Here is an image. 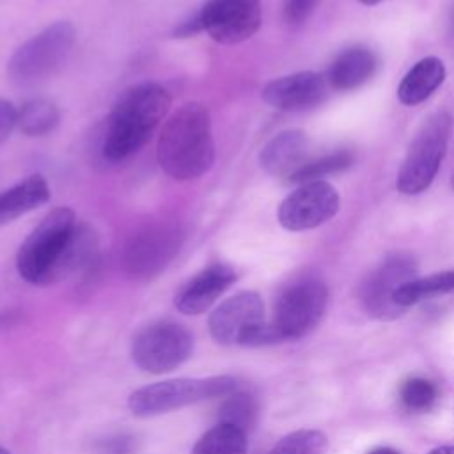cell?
I'll return each mask as SVG.
<instances>
[{
  "label": "cell",
  "instance_id": "cell-31",
  "mask_svg": "<svg viewBox=\"0 0 454 454\" xmlns=\"http://www.w3.org/2000/svg\"><path fill=\"white\" fill-rule=\"evenodd\" d=\"M429 454H454V445H442L433 449Z\"/></svg>",
  "mask_w": 454,
  "mask_h": 454
},
{
  "label": "cell",
  "instance_id": "cell-3",
  "mask_svg": "<svg viewBox=\"0 0 454 454\" xmlns=\"http://www.w3.org/2000/svg\"><path fill=\"white\" fill-rule=\"evenodd\" d=\"M168 90L156 82H142L126 89L115 101L103 138V154L122 161L138 153L170 110Z\"/></svg>",
  "mask_w": 454,
  "mask_h": 454
},
{
  "label": "cell",
  "instance_id": "cell-18",
  "mask_svg": "<svg viewBox=\"0 0 454 454\" xmlns=\"http://www.w3.org/2000/svg\"><path fill=\"white\" fill-rule=\"evenodd\" d=\"M50 200V186L41 174H30L0 193V225L44 206Z\"/></svg>",
  "mask_w": 454,
  "mask_h": 454
},
{
  "label": "cell",
  "instance_id": "cell-27",
  "mask_svg": "<svg viewBox=\"0 0 454 454\" xmlns=\"http://www.w3.org/2000/svg\"><path fill=\"white\" fill-rule=\"evenodd\" d=\"M316 4L317 0H286L284 18L287 20V23H293V25L301 23L310 16Z\"/></svg>",
  "mask_w": 454,
  "mask_h": 454
},
{
  "label": "cell",
  "instance_id": "cell-29",
  "mask_svg": "<svg viewBox=\"0 0 454 454\" xmlns=\"http://www.w3.org/2000/svg\"><path fill=\"white\" fill-rule=\"evenodd\" d=\"M105 454H135L133 438L128 434H119L105 442Z\"/></svg>",
  "mask_w": 454,
  "mask_h": 454
},
{
  "label": "cell",
  "instance_id": "cell-5",
  "mask_svg": "<svg viewBox=\"0 0 454 454\" xmlns=\"http://www.w3.org/2000/svg\"><path fill=\"white\" fill-rule=\"evenodd\" d=\"M74 27L55 21L25 41L7 62V76L16 85H34L51 78L66 62L74 44Z\"/></svg>",
  "mask_w": 454,
  "mask_h": 454
},
{
  "label": "cell",
  "instance_id": "cell-34",
  "mask_svg": "<svg viewBox=\"0 0 454 454\" xmlns=\"http://www.w3.org/2000/svg\"><path fill=\"white\" fill-rule=\"evenodd\" d=\"M0 454H9V452H7L5 449H2V447H0Z\"/></svg>",
  "mask_w": 454,
  "mask_h": 454
},
{
  "label": "cell",
  "instance_id": "cell-15",
  "mask_svg": "<svg viewBox=\"0 0 454 454\" xmlns=\"http://www.w3.org/2000/svg\"><path fill=\"white\" fill-rule=\"evenodd\" d=\"M236 270L225 262H213L193 275L174 296V305L186 316L206 312L234 282Z\"/></svg>",
  "mask_w": 454,
  "mask_h": 454
},
{
  "label": "cell",
  "instance_id": "cell-17",
  "mask_svg": "<svg viewBox=\"0 0 454 454\" xmlns=\"http://www.w3.org/2000/svg\"><path fill=\"white\" fill-rule=\"evenodd\" d=\"M378 59L372 50L353 46L344 50L328 67L326 82L335 90H353L364 85L376 71Z\"/></svg>",
  "mask_w": 454,
  "mask_h": 454
},
{
  "label": "cell",
  "instance_id": "cell-23",
  "mask_svg": "<svg viewBox=\"0 0 454 454\" xmlns=\"http://www.w3.org/2000/svg\"><path fill=\"white\" fill-rule=\"evenodd\" d=\"M257 419V401L255 397L241 390L239 387L229 392L225 397H222V403L218 406V422L220 424H231L241 431H248Z\"/></svg>",
  "mask_w": 454,
  "mask_h": 454
},
{
  "label": "cell",
  "instance_id": "cell-6",
  "mask_svg": "<svg viewBox=\"0 0 454 454\" xmlns=\"http://www.w3.org/2000/svg\"><path fill=\"white\" fill-rule=\"evenodd\" d=\"M238 387L239 383L232 376L165 380L135 390L128 406L137 417H154L206 399L225 397Z\"/></svg>",
  "mask_w": 454,
  "mask_h": 454
},
{
  "label": "cell",
  "instance_id": "cell-4",
  "mask_svg": "<svg viewBox=\"0 0 454 454\" xmlns=\"http://www.w3.org/2000/svg\"><path fill=\"white\" fill-rule=\"evenodd\" d=\"M452 126V115L443 110L424 119L397 172L395 184L401 193L419 195L431 186L447 153Z\"/></svg>",
  "mask_w": 454,
  "mask_h": 454
},
{
  "label": "cell",
  "instance_id": "cell-7",
  "mask_svg": "<svg viewBox=\"0 0 454 454\" xmlns=\"http://www.w3.org/2000/svg\"><path fill=\"white\" fill-rule=\"evenodd\" d=\"M211 337L223 346H262L278 342L273 325L264 323L262 298L254 291H241L222 301L207 321Z\"/></svg>",
  "mask_w": 454,
  "mask_h": 454
},
{
  "label": "cell",
  "instance_id": "cell-33",
  "mask_svg": "<svg viewBox=\"0 0 454 454\" xmlns=\"http://www.w3.org/2000/svg\"><path fill=\"white\" fill-rule=\"evenodd\" d=\"M360 4H364V5H376V4H380V2H383V0H358Z\"/></svg>",
  "mask_w": 454,
  "mask_h": 454
},
{
  "label": "cell",
  "instance_id": "cell-8",
  "mask_svg": "<svg viewBox=\"0 0 454 454\" xmlns=\"http://www.w3.org/2000/svg\"><path fill=\"white\" fill-rule=\"evenodd\" d=\"M184 243V231L174 222H158L142 227L126 241L122 264L129 277L149 280L160 275Z\"/></svg>",
  "mask_w": 454,
  "mask_h": 454
},
{
  "label": "cell",
  "instance_id": "cell-11",
  "mask_svg": "<svg viewBox=\"0 0 454 454\" xmlns=\"http://www.w3.org/2000/svg\"><path fill=\"white\" fill-rule=\"evenodd\" d=\"M199 20L202 32L220 44L250 39L261 27V0H204Z\"/></svg>",
  "mask_w": 454,
  "mask_h": 454
},
{
  "label": "cell",
  "instance_id": "cell-30",
  "mask_svg": "<svg viewBox=\"0 0 454 454\" xmlns=\"http://www.w3.org/2000/svg\"><path fill=\"white\" fill-rule=\"evenodd\" d=\"M199 32H202V25H200L199 16H193L192 20L183 21V23L174 30V35H176V37H192V35H197Z\"/></svg>",
  "mask_w": 454,
  "mask_h": 454
},
{
  "label": "cell",
  "instance_id": "cell-2",
  "mask_svg": "<svg viewBox=\"0 0 454 454\" xmlns=\"http://www.w3.org/2000/svg\"><path fill=\"white\" fill-rule=\"evenodd\" d=\"M156 160L176 181L199 179L211 170L215 140L211 115L204 103L188 101L167 119L158 138Z\"/></svg>",
  "mask_w": 454,
  "mask_h": 454
},
{
  "label": "cell",
  "instance_id": "cell-26",
  "mask_svg": "<svg viewBox=\"0 0 454 454\" xmlns=\"http://www.w3.org/2000/svg\"><path fill=\"white\" fill-rule=\"evenodd\" d=\"M399 397L408 410L424 411L433 406L436 399V388L426 378H410L401 385Z\"/></svg>",
  "mask_w": 454,
  "mask_h": 454
},
{
  "label": "cell",
  "instance_id": "cell-24",
  "mask_svg": "<svg viewBox=\"0 0 454 454\" xmlns=\"http://www.w3.org/2000/svg\"><path fill=\"white\" fill-rule=\"evenodd\" d=\"M351 161H353V156L349 151H335V153L319 156L312 161H307L301 168H298L289 177V181L298 183V184L310 183V181H323L325 176L348 168L351 165Z\"/></svg>",
  "mask_w": 454,
  "mask_h": 454
},
{
  "label": "cell",
  "instance_id": "cell-16",
  "mask_svg": "<svg viewBox=\"0 0 454 454\" xmlns=\"http://www.w3.org/2000/svg\"><path fill=\"white\" fill-rule=\"evenodd\" d=\"M309 138L300 129L280 131L259 153L261 168L275 177H291L307 163Z\"/></svg>",
  "mask_w": 454,
  "mask_h": 454
},
{
  "label": "cell",
  "instance_id": "cell-19",
  "mask_svg": "<svg viewBox=\"0 0 454 454\" xmlns=\"http://www.w3.org/2000/svg\"><path fill=\"white\" fill-rule=\"evenodd\" d=\"M445 80V66L438 57L420 59L401 80L397 98L403 105L413 106L426 101Z\"/></svg>",
  "mask_w": 454,
  "mask_h": 454
},
{
  "label": "cell",
  "instance_id": "cell-32",
  "mask_svg": "<svg viewBox=\"0 0 454 454\" xmlns=\"http://www.w3.org/2000/svg\"><path fill=\"white\" fill-rule=\"evenodd\" d=\"M367 454H399V452L394 450L392 447H376V449L369 450Z\"/></svg>",
  "mask_w": 454,
  "mask_h": 454
},
{
  "label": "cell",
  "instance_id": "cell-9",
  "mask_svg": "<svg viewBox=\"0 0 454 454\" xmlns=\"http://www.w3.org/2000/svg\"><path fill=\"white\" fill-rule=\"evenodd\" d=\"M193 349L192 333L172 321H160L137 333L131 344L133 362L145 372L163 374L177 369Z\"/></svg>",
  "mask_w": 454,
  "mask_h": 454
},
{
  "label": "cell",
  "instance_id": "cell-28",
  "mask_svg": "<svg viewBox=\"0 0 454 454\" xmlns=\"http://www.w3.org/2000/svg\"><path fill=\"white\" fill-rule=\"evenodd\" d=\"M18 126V108L9 101L0 98V144H4L12 129Z\"/></svg>",
  "mask_w": 454,
  "mask_h": 454
},
{
  "label": "cell",
  "instance_id": "cell-10",
  "mask_svg": "<svg viewBox=\"0 0 454 454\" xmlns=\"http://www.w3.org/2000/svg\"><path fill=\"white\" fill-rule=\"evenodd\" d=\"M328 303V289L317 278H301L278 296L273 328L284 339H300L323 317Z\"/></svg>",
  "mask_w": 454,
  "mask_h": 454
},
{
  "label": "cell",
  "instance_id": "cell-25",
  "mask_svg": "<svg viewBox=\"0 0 454 454\" xmlns=\"http://www.w3.org/2000/svg\"><path fill=\"white\" fill-rule=\"evenodd\" d=\"M328 447L321 431L300 429L278 440L268 454H325Z\"/></svg>",
  "mask_w": 454,
  "mask_h": 454
},
{
  "label": "cell",
  "instance_id": "cell-21",
  "mask_svg": "<svg viewBox=\"0 0 454 454\" xmlns=\"http://www.w3.org/2000/svg\"><path fill=\"white\" fill-rule=\"evenodd\" d=\"M454 293V270H445L422 278H413L401 286L395 293V303L401 309L415 305L422 300Z\"/></svg>",
  "mask_w": 454,
  "mask_h": 454
},
{
  "label": "cell",
  "instance_id": "cell-22",
  "mask_svg": "<svg viewBox=\"0 0 454 454\" xmlns=\"http://www.w3.org/2000/svg\"><path fill=\"white\" fill-rule=\"evenodd\" d=\"M247 433L231 426L216 424L206 431L192 449V454H245Z\"/></svg>",
  "mask_w": 454,
  "mask_h": 454
},
{
  "label": "cell",
  "instance_id": "cell-35",
  "mask_svg": "<svg viewBox=\"0 0 454 454\" xmlns=\"http://www.w3.org/2000/svg\"><path fill=\"white\" fill-rule=\"evenodd\" d=\"M452 186H454V177H452Z\"/></svg>",
  "mask_w": 454,
  "mask_h": 454
},
{
  "label": "cell",
  "instance_id": "cell-12",
  "mask_svg": "<svg viewBox=\"0 0 454 454\" xmlns=\"http://www.w3.org/2000/svg\"><path fill=\"white\" fill-rule=\"evenodd\" d=\"M339 207V193L328 181H310L300 184L280 202L277 218L284 229L300 232L332 220Z\"/></svg>",
  "mask_w": 454,
  "mask_h": 454
},
{
  "label": "cell",
  "instance_id": "cell-13",
  "mask_svg": "<svg viewBox=\"0 0 454 454\" xmlns=\"http://www.w3.org/2000/svg\"><path fill=\"white\" fill-rule=\"evenodd\" d=\"M417 271L415 261L406 254L387 257L362 284L360 298L367 312L380 319L397 317L403 309L395 303V293L401 286L413 280Z\"/></svg>",
  "mask_w": 454,
  "mask_h": 454
},
{
  "label": "cell",
  "instance_id": "cell-14",
  "mask_svg": "<svg viewBox=\"0 0 454 454\" xmlns=\"http://www.w3.org/2000/svg\"><path fill=\"white\" fill-rule=\"evenodd\" d=\"M328 82L321 73L300 71L268 82L262 87V101L282 112L314 108L325 101Z\"/></svg>",
  "mask_w": 454,
  "mask_h": 454
},
{
  "label": "cell",
  "instance_id": "cell-20",
  "mask_svg": "<svg viewBox=\"0 0 454 454\" xmlns=\"http://www.w3.org/2000/svg\"><path fill=\"white\" fill-rule=\"evenodd\" d=\"M60 121L59 106L44 98H34L18 110V128L27 137H43L57 128Z\"/></svg>",
  "mask_w": 454,
  "mask_h": 454
},
{
  "label": "cell",
  "instance_id": "cell-1",
  "mask_svg": "<svg viewBox=\"0 0 454 454\" xmlns=\"http://www.w3.org/2000/svg\"><path fill=\"white\" fill-rule=\"evenodd\" d=\"M96 255L94 229L64 206L51 209L25 238L16 254V270L28 284L50 286L89 268Z\"/></svg>",
  "mask_w": 454,
  "mask_h": 454
}]
</instances>
